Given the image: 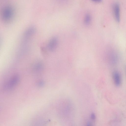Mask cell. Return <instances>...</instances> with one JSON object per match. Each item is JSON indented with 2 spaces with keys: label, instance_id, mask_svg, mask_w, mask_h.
<instances>
[{
  "label": "cell",
  "instance_id": "obj_1",
  "mask_svg": "<svg viewBox=\"0 0 126 126\" xmlns=\"http://www.w3.org/2000/svg\"><path fill=\"white\" fill-rule=\"evenodd\" d=\"M107 62L111 65H114L117 63L118 60L117 53L113 49L109 50L106 54Z\"/></svg>",
  "mask_w": 126,
  "mask_h": 126
},
{
  "label": "cell",
  "instance_id": "obj_2",
  "mask_svg": "<svg viewBox=\"0 0 126 126\" xmlns=\"http://www.w3.org/2000/svg\"><path fill=\"white\" fill-rule=\"evenodd\" d=\"M12 10L11 8L9 6L5 7L2 11V17L5 20H8L11 17L12 15Z\"/></svg>",
  "mask_w": 126,
  "mask_h": 126
},
{
  "label": "cell",
  "instance_id": "obj_3",
  "mask_svg": "<svg viewBox=\"0 0 126 126\" xmlns=\"http://www.w3.org/2000/svg\"><path fill=\"white\" fill-rule=\"evenodd\" d=\"M19 77L18 75H16L13 77L9 81L5 86L6 88L10 89L13 87L18 83Z\"/></svg>",
  "mask_w": 126,
  "mask_h": 126
},
{
  "label": "cell",
  "instance_id": "obj_4",
  "mask_svg": "<svg viewBox=\"0 0 126 126\" xmlns=\"http://www.w3.org/2000/svg\"><path fill=\"white\" fill-rule=\"evenodd\" d=\"M58 39L56 37H53L49 40L47 45V47L49 50L53 51L55 50L58 45Z\"/></svg>",
  "mask_w": 126,
  "mask_h": 126
},
{
  "label": "cell",
  "instance_id": "obj_5",
  "mask_svg": "<svg viewBox=\"0 0 126 126\" xmlns=\"http://www.w3.org/2000/svg\"><path fill=\"white\" fill-rule=\"evenodd\" d=\"M120 10L119 4L117 3L114 4L113 7V12L115 20L118 22L120 19Z\"/></svg>",
  "mask_w": 126,
  "mask_h": 126
},
{
  "label": "cell",
  "instance_id": "obj_6",
  "mask_svg": "<svg viewBox=\"0 0 126 126\" xmlns=\"http://www.w3.org/2000/svg\"><path fill=\"white\" fill-rule=\"evenodd\" d=\"M112 77L115 85L117 86H119L121 82V77L119 72L117 71H114L112 74Z\"/></svg>",
  "mask_w": 126,
  "mask_h": 126
},
{
  "label": "cell",
  "instance_id": "obj_7",
  "mask_svg": "<svg viewBox=\"0 0 126 126\" xmlns=\"http://www.w3.org/2000/svg\"><path fill=\"white\" fill-rule=\"evenodd\" d=\"M44 65L41 62H38L35 63L33 67V70L36 72L39 73L43 70Z\"/></svg>",
  "mask_w": 126,
  "mask_h": 126
},
{
  "label": "cell",
  "instance_id": "obj_8",
  "mask_svg": "<svg viewBox=\"0 0 126 126\" xmlns=\"http://www.w3.org/2000/svg\"><path fill=\"white\" fill-rule=\"evenodd\" d=\"M91 17L90 15L88 14H86L84 18V22L85 24L87 25H89L91 22Z\"/></svg>",
  "mask_w": 126,
  "mask_h": 126
},
{
  "label": "cell",
  "instance_id": "obj_9",
  "mask_svg": "<svg viewBox=\"0 0 126 126\" xmlns=\"http://www.w3.org/2000/svg\"><path fill=\"white\" fill-rule=\"evenodd\" d=\"M37 85L39 87H42L44 85L45 82L44 81L42 80H38L36 82Z\"/></svg>",
  "mask_w": 126,
  "mask_h": 126
},
{
  "label": "cell",
  "instance_id": "obj_10",
  "mask_svg": "<svg viewBox=\"0 0 126 126\" xmlns=\"http://www.w3.org/2000/svg\"><path fill=\"white\" fill-rule=\"evenodd\" d=\"M91 118L93 120H94L95 118V116L94 113H92L91 115Z\"/></svg>",
  "mask_w": 126,
  "mask_h": 126
},
{
  "label": "cell",
  "instance_id": "obj_11",
  "mask_svg": "<svg viewBox=\"0 0 126 126\" xmlns=\"http://www.w3.org/2000/svg\"><path fill=\"white\" fill-rule=\"evenodd\" d=\"M93 1H94V2L98 3V2H101V0H94Z\"/></svg>",
  "mask_w": 126,
  "mask_h": 126
},
{
  "label": "cell",
  "instance_id": "obj_12",
  "mask_svg": "<svg viewBox=\"0 0 126 126\" xmlns=\"http://www.w3.org/2000/svg\"><path fill=\"white\" fill-rule=\"evenodd\" d=\"M87 126H91L90 123L89 122H88L87 124Z\"/></svg>",
  "mask_w": 126,
  "mask_h": 126
}]
</instances>
